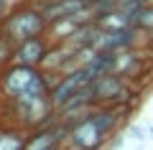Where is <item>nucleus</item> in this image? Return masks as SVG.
<instances>
[{"label": "nucleus", "mask_w": 153, "mask_h": 150, "mask_svg": "<svg viewBox=\"0 0 153 150\" xmlns=\"http://www.w3.org/2000/svg\"><path fill=\"white\" fill-rule=\"evenodd\" d=\"M46 28H49V21H46L44 10H41V5L36 0L13 8L0 21V31L16 43L26 41V38H33V36H41V33H46Z\"/></svg>", "instance_id": "obj_2"}, {"label": "nucleus", "mask_w": 153, "mask_h": 150, "mask_svg": "<svg viewBox=\"0 0 153 150\" xmlns=\"http://www.w3.org/2000/svg\"><path fill=\"white\" fill-rule=\"evenodd\" d=\"M28 135L31 132L23 130L21 125H16V122L0 125V150H26Z\"/></svg>", "instance_id": "obj_6"}, {"label": "nucleus", "mask_w": 153, "mask_h": 150, "mask_svg": "<svg viewBox=\"0 0 153 150\" xmlns=\"http://www.w3.org/2000/svg\"><path fill=\"white\" fill-rule=\"evenodd\" d=\"M51 48V41L46 33L41 36L26 38V41L16 43V54H13V64H26V66H41Z\"/></svg>", "instance_id": "obj_4"}, {"label": "nucleus", "mask_w": 153, "mask_h": 150, "mask_svg": "<svg viewBox=\"0 0 153 150\" xmlns=\"http://www.w3.org/2000/svg\"><path fill=\"white\" fill-rule=\"evenodd\" d=\"M51 74L41 66L10 64L0 71V97L3 99H23V97H49Z\"/></svg>", "instance_id": "obj_1"}, {"label": "nucleus", "mask_w": 153, "mask_h": 150, "mask_svg": "<svg viewBox=\"0 0 153 150\" xmlns=\"http://www.w3.org/2000/svg\"><path fill=\"white\" fill-rule=\"evenodd\" d=\"M125 76L123 74H102L92 81V94H94V102L97 104H130L125 94Z\"/></svg>", "instance_id": "obj_3"}, {"label": "nucleus", "mask_w": 153, "mask_h": 150, "mask_svg": "<svg viewBox=\"0 0 153 150\" xmlns=\"http://www.w3.org/2000/svg\"><path fill=\"white\" fill-rule=\"evenodd\" d=\"M64 150H84V148H69V145H64Z\"/></svg>", "instance_id": "obj_8"}, {"label": "nucleus", "mask_w": 153, "mask_h": 150, "mask_svg": "<svg viewBox=\"0 0 153 150\" xmlns=\"http://www.w3.org/2000/svg\"><path fill=\"white\" fill-rule=\"evenodd\" d=\"M41 10H44L46 21L54 23V21H61V18H69V16H76V13L92 8L94 0H36Z\"/></svg>", "instance_id": "obj_5"}, {"label": "nucleus", "mask_w": 153, "mask_h": 150, "mask_svg": "<svg viewBox=\"0 0 153 150\" xmlns=\"http://www.w3.org/2000/svg\"><path fill=\"white\" fill-rule=\"evenodd\" d=\"M13 54H16V41H10L5 33L0 31V71L13 64Z\"/></svg>", "instance_id": "obj_7"}]
</instances>
